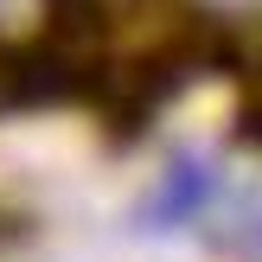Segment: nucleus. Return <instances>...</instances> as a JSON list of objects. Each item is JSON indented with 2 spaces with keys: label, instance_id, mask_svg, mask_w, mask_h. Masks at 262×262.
I'll return each mask as SVG.
<instances>
[{
  "label": "nucleus",
  "instance_id": "f257e3e1",
  "mask_svg": "<svg viewBox=\"0 0 262 262\" xmlns=\"http://www.w3.org/2000/svg\"><path fill=\"white\" fill-rule=\"evenodd\" d=\"M186 217H205L224 256L262 262V166H237L230 179H217L199 160L173 166L166 192L154 199V224H186Z\"/></svg>",
  "mask_w": 262,
  "mask_h": 262
},
{
  "label": "nucleus",
  "instance_id": "f03ea898",
  "mask_svg": "<svg viewBox=\"0 0 262 262\" xmlns=\"http://www.w3.org/2000/svg\"><path fill=\"white\" fill-rule=\"evenodd\" d=\"M217 7H230V13H256L262 0H217Z\"/></svg>",
  "mask_w": 262,
  "mask_h": 262
},
{
  "label": "nucleus",
  "instance_id": "7ed1b4c3",
  "mask_svg": "<svg viewBox=\"0 0 262 262\" xmlns=\"http://www.w3.org/2000/svg\"><path fill=\"white\" fill-rule=\"evenodd\" d=\"M26 7V0H0V19H13V13H19Z\"/></svg>",
  "mask_w": 262,
  "mask_h": 262
}]
</instances>
